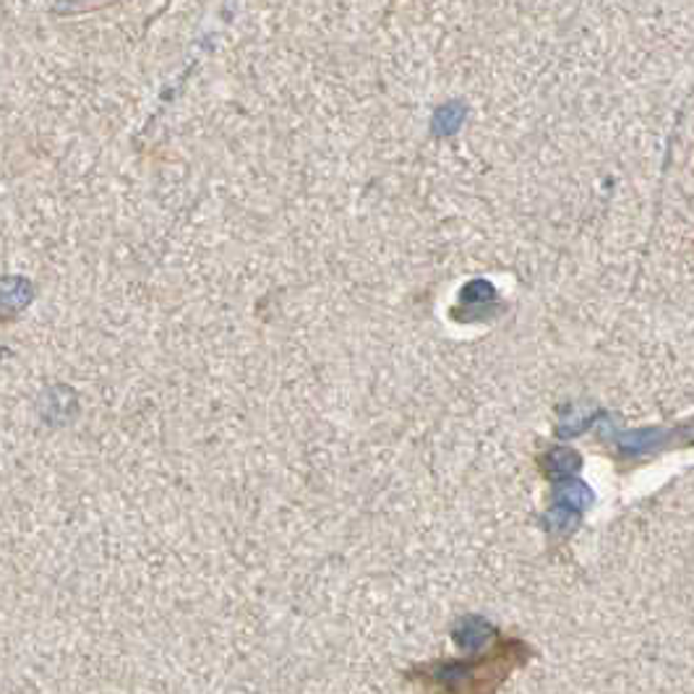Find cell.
Masks as SVG:
<instances>
[{"label":"cell","mask_w":694,"mask_h":694,"mask_svg":"<svg viewBox=\"0 0 694 694\" xmlns=\"http://www.w3.org/2000/svg\"><path fill=\"white\" fill-rule=\"evenodd\" d=\"M527 658H530V648L525 642L502 637L481 658L434 663L432 669H418L411 676L426 694H496L506 676L525 665Z\"/></svg>","instance_id":"6da1fadb"}]
</instances>
